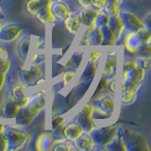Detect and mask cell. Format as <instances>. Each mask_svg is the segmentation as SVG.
<instances>
[{"label": "cell", "mask_w": 151, "mask_h": 151, "mask_svg": "<svg viewBox=\"0 0 151 151\" xmlns=\"http://www.w3.org/2000/svg\"><path fill=\"white\" fill-rule=\"evenodd\" d=\"M101 63V61H100ZM100 63H86L81 74L79 76L78 83H83L91 87L100 68Z\"/></svg>", "instance_id": "cell-11"}, {"label": "cell", "mask_w": 151, "mask_h": 151, "mask_svg": "<svg viewBox=\"0 0 151 151\" xmlns=\"http://www.w3.org/2000/svg\"><path fill=\"white\" fill-rule=\"evenodd\" d=\"M0 13H2V2L0 0Z\"/></svg>", "instance_id": "cell-53"}, {"label": "cell", "mask_w": 151, "mask_h": 151, "mask_svg": "<svg viewBox=\"0 0 151 151\" xmlns=\"http://www.w3.org/2000/svg\"><path fill=\"white\" fill-rule=\"evenodd\" d=\"M14 119H15V125L26 127L30 126L31 123L34 121V119H32V118L27 114L25 109H20L16 116L14 117Z\"/></svg>", "instance_id": "cell-26"}, {"label": "cell", "mask_w": 151, "mask_h": 151, "mask_svg": "<svg viewBox=\"0 0 151 151\" xmlns=\"http://www.w3.org/2000/svg\"><path fill=\"white\" fill-rule=\"evenodd\" d=\"M78 8H88L93 6V0H76Z\"/></svg>", "instance_id": "cell-44"}, {"label": "cell", "mask_w": 151, "mask_h": 151, "mask_svg": "<svg viewBox=\"0 0 151 151\" xmlns=\"http://www.w3.org/2000/svg\"><path fill=\"white\" fill-rule=\"evenodd\" d=\"M24 25L17 22H5L0 29V42L9 44L16 41L22 35Z\"/></svg>", "instance_id": "cell-4"}, {"label": "cell", "mask_w": 151, "mask_h": 151, "mask_svg": "<svg viewBox=\"0 0 151 151\" xmlns=\"http://www.w3.org/2000/svg\"><path fill=\"white\" fill-rule=\"evenodd\" d=\"M34 17L41 24H42V25H45V26L54 25L55 23H57L56 19L53 15V12L51 11V7L44 6L36 13V15Z\"/></svg>", "instance_id": "cell-21"}, {"label": "cell", "mask_w": 151, "mask_h": 151, "mask_svg": "<svg viewBox=\"0 0 151 151\" xmlns=\"http://www.w3.org/2000/svg\"><path fill=\"white\" fill-rule=\"evenodd\" d=\"M7 78H8V75L0 72V91H1V90H2L5 86H6Z\"/></svg>", "instance_id": "cell-46"}, {"label": "cell", "mask_w": 151, "mask_h": 151, "mask_svg": "<svg viewBox=\"0 0 151 151\" xmlns=\"http://www.w3.org/2000/svg\"><path fill=\"white\" fill-rule=\"evenodd\" d=\"M78 69H76L74 67H68L65 68L64 71L61 74V84H63V88L67 87L70 84V82L74 79V78L78 74Z\"/></svg>", "instance_id": "cell-28"}, {"label": "cell", "mask_w": 151, "mask_h": 151, "mask_svg": "<svg viewBox=\"0 0 151 151\" xmlns=\"http://www.w3.org/2000/svg\"><path fill=\"white\" fill-rule=\"evenodd\" d=\"M46 107H47V96L46 93H44L41 96L33 99L25 108V110L32 119H36L37 117L40 116V114L42 111H45Z\"/></svg>", "instance_id": "cell-12"}, {"label": "cell", "mask_w": 151, "mask_h": 151, "mask_svg": "<svg viewBox=\"0 0 151 151\" xmlns=\"http://www.w3.org/2000/svg\"><path fill=\"white\" fill-rule=\"evenodd\" d=\"M91 101L94 108L98 109L106 113H111L114 114L117 107V98L116 94H112L109 92H106L99 96H96L94 98L89 99Z\"/></svg>", "instance_id": "cell-5"}, {"label": "cell", "mask_w": 151, "mask_h": 151, "mask_svg": "<svg viewBox=\"0 0 151 151\" xmlns=\"http://www.w3.org/2000/svg\"><path fill=\"white\" fill-rule=\"evenodd\" d=\"M51 150H53V151H76L75 146L72 142L67 141L66 139L54 142V145L52 146Z\"/></svg>", "instance_id": "cell-30"}, {"label": "cell", "mask_w": 151, "mask_h": 151, "mask_svg": "<svg viewBox=\"0 0 151 151\" xmlns=\"http://www.w3.org/2000/svg\"><path fill=\"white\" fill-rule=\"evenodd\" d=\"M121 6H116V5H109V4H105L104 6V9L110 14V15H113V16H118L120 15V12H121Z\"/></svg>", "instance_id": "cell-40"}, {"label": "cell", "mask_w": 151, "mask_h": 151, "mask_svg": "<svg viewBox=\"0 0 151 151\" xmlns=\"http://www.w3.org/2000/svg\"><path fill=\"white\" fill-rule=\"evenodd\" d=\"M86 52H87V49L78 47V48L72 54V56L70 57L68 63H66V65L64 66V69L68 68V67H74V68L78 70L82 64V61L84 60Z\"/></svg>", "instance_id": "cell-22"}, {"label": "cell", "mask_w": 151, "mask_h": 151, "mask_svg": "<svg viewBox=\"0 0 151 151\" xmlns=\"http://www.w3.org/2000/svg\"><path fill=\"white\" fill-rule=\"evenodd\" d=\"M138 93L139 92L133 88L124 87L120 90V93L118 94V99L123 106H130L136 101L137 97H138Z\"/></svg>", "instance_id": "cell-19"}, {"label": "cell", "mask_w": 151, "mask_h": 151, "mask_svg": "<svg viewBox=\"0 0 151 151\" xmlns=\"http://www.w3.org/2000/svg\"><path fill=\"white\" fill-rule=\"evenodd\" d=\"M0 54H7V49L1 42H0Z\"/></svg>", "instance_id": "cell-50"}, {"label": "cell", "mask_w": 151, "mask_h": 151, "mask_svg": "<svg viewBox=\"0 0 151 151\" xmlns=\"http://www.w3.org/2000/svg\"><path fill=\"white\" fill-rule=\"evenodd\" d=\"M104 49L101 47H93L86 52L85 60L86 63H100L103 58Z\"/></svg>", "instance_id": "cell-25"}, {"label": "cell", "mask_w": 151, "mask_h": 151, "mask_svg": "<svg viewBox=\"0 0 151 151\" xmlns=\"http://www.w3.org/2000/svg\"><path fill=\"white\" fill-rule=\"evenodd\" d=\"M41 1L45 7H51L52 4H53V0H41Z\"/></svg>", "instance_id": "cell-49"}, {"label": "cell", "mask_w": 151, "mask_h": 151, "mask_svg": "<svg viewBox=\"0 0 151 151\" xmlns=\"http://www.w3.org/2000/svg\"><path fill=\"white\" fill-rule=\"evenodd\" d=\"M0 151H9V143L5 129L0 132Z\"/></svg>", "instance_id": "cell-42"}, {"label": "cell", "mask_w": 151, "mask_h": 151, "mask_svg": "<svg viewBox=\"0 0 151 151\" xmlns=\"http://www.w3.org/2000/svg\"><path fill=\"white\" fill-rule=\"evenodd\" d=\"M117 126L118 124H112L109 126L97 127L90 133L96 144L94 150H104V146L107 145L115 137Z\"/></svg>", "instance_id": "cell-3"}, {"label": "cell", "mask_w": 151, "mask_h": 151, "mask_svg": "<svg viewBox=\"0 0 151 151\" xmlns=\"http://www.w3.org/2000/svg\"><path fill=\"white\" fill-rule=\"evenodd\" d=\"M150 17H151V13L149 12L148 14H146V15L144 17L143 21H144V24H145V28H147V29L151 30V25H150Z\"/></svg>", "instance_id": "cell-47"}, {"label": "cell", "mask_w": 151, "mask_h": 151, "mask_svg": "<svg viewBox=\"0 0 151 151\" xmlns=\"http://www.w3.org/2000/svg\"><path fill=\"white\" fill-rule=\"evenodd\" d=\"M78 9H72V11L70 12L68 16L61 22L64 29L68 32L69 35L73 37L78 36L80 30V27H81V24H80L79 17H78Z\"/></svg>", "instance_id": "cell-10"}, {"label": "cell", "mask_w": 151, "mask_h": 151, "mask_svg": "<svg viewBox=\"0 0 151 151\" xmlns=\"http://www.w3.org/2000/svg\"><path fill=\"white\" fill-rule=\"evenodd\" d=\"M73 145L76 151H92L96 148L93 137L88 132H82V134L73 142Z\"/></svg>", "instance_id": "cell-17"}, {"label": "cell", "mask_w": 151, "mask_h": 151, "mask_svg": "<svg viewBox=\"0 0 151 151\" xmlns=\"http://www.w3.org/2000/svg\"><path fill=\"white\" fill-rule=\"evenodd\" d=\"M122 135L126 143L127 151H145L150 150L145 137L130 129L123 127Z\"/></svg>", "instance_id": "cell-2"}, {"label": "cell", "mask_w": 151, "mask_h": 151, "mask_svg": "<svg viewBox=\"0 0 151 151\" xmlns=\"http://www.w3.org/2000/svg\"><path fill=\"white\" fill-rule=\"evenodd\" d=\"M92 115H93L92 113L78 109V111L73 114L72 119L75 120L80 127H81V129L84 132L91 133L93 129H96L98 127L96 121H94L93 119Z\"/></svg>", "instance_id": "cell-8"}, {"label": "cell", "mask_w": 151, "mask_h": 151, "mask_svg": "<svg viewBox=\"0 0 151 151\" xmlns=\"http://www.w3.org/2000/svg\"><path fill=\"white\" fill-rule=\"evenodd\" d=\"M12 67V60L9 58L8 54H5V56L0 57V72L8 75Z\"/></svg>", "instance_id": "cell-33"}, {"label": "cell", "mask_w": 151, "mask_h": 151, "mask_svg": "<svg viewBox=\"0 0 151 151\" xmlns=\"http://www.w3.org/2000/svg\"><path fill=\"white\" fill-rule=\"evenodd\" d=\"M135 55L144 56V57H151V42L148 44H143L139 48L138 52Z\"/></svg>", "instance_id": "cell-41"}, {"label": "cell", "mask_w": 151, "mask_h": 151, "mask_svg": "<svg viewBox=\"0 0 151 151\" xmlns=\"http://www.w3.org/2000/svg\"><path fill=\"white\" fill-rule=\"evenodd\" d=\"M31 46H32V38L30 36L25 35L19 40L16 50H17L18 56L20 57L21 60H27Z\"/></svg>", "instance_id": "cell-20"}, {"label": "cell", "mask_w": 151, "mask_h": 151, "mask_svg": "<svg viewBox=\"0 0 151 151\" xmlns=\"http://www.w3.org/2000/svg\"><path fill=\"white\" fill-rule=\"evenodd\" d=\"M103 31L100 26H96L93 27L90 33V42L91 47H101L103 45Z\"/></svg>", "instance_id": "cell-24"}, {"label": "cell", "mask_w": 151, "mask_h": 151, "mask_svg": "<svg viewBox=\"0 0 151 151\" xmlns=\"http://www.w3.org/2000/svg\"><path fill=\"white\" fill-rule=\"evenodd\" d=\"M138 67L137 61L134 55H129L125 53L123 56V61H122V70L126 71H132Z\"/></svg>", "instance_id": "cell-29"}, {"label": "cell", "mask_w": 151, "mask_h": 151, "mask_svg": "<svg viewBox=\"0 0 151 151\" xmlns=\"http://www.w3.org/2000/svg\"><path fill=\"white\" fill-rule=\"evenodd\" d=\"M135 59L137 61L138 66L145 68L146 71H148L151 68V57H144V56H139V55H134Z\"/></svg>", "instance_id": "cell-36"}, {"label": "cell", "mask_w": 151, "mask_h": 151, "mask_svg": "<svg viewBox=\"0 0 151 151\" xmlns=\"http://www.w3.org/2000/svg\"><path fill=\"white\" fill-rule=\"evenodd\" d=\"M120 17L122 19V22L124 24V27L126 28V31H133L138 32L142 29L145 28L143 19H141L135 13L131 12L129 11H127L125 9H121Z\"/></svg>", "instance_id": "cell-6"}, {"label": "cell", "mask_w": 151, "mask_h": 151, "mask_svg": "<svg viewBox=\"0 0 151 151\" xmlns=\"http://www.w3.org/2000/svg\"><path fill=\"white\" fill-rule=\"evenodd\" d=\"M66 120H67V119H66L64 112L55 113L54 115H52L51 119L49 121V129L52 130V129H54L55 127H57L64 125Z\"/></svg>", "instance_id": "cell-31"}, {"label": "cell", "mask_w": 151, "mask_h": 151, "mask_svg": "<svg viewBox=\"0 0 151 151\" xmlns=\"http://www.w3.org/2000/svg\"><path fill=\"white\" fill-rule=\"evenodd\" d=\"M4 129H5V125L1 124V125H0V132H1V131H3Z\"/></svg>", "instance_id": "cell-51"}, {"label": "cell", "mask_w": 151, "mask_h": 151, "mask_svg": "<svg viewBox=\"0 0 151 151\" xmlns=\"http://www.w3.org/2000/svg\"><path fill=\"white\" fill-rule=\"evenodd\" d=\"M19 79L23 83H25L28 88L36 87V80L37 78L34 77L30 70L28 68H21L19 70Z\"/></svg>", "instance_id": "cell-23"}, {"label": "cell", "mask_w": 151, "mask_h": 151, "mask_svg": "<svg viewBox=\"0 0 151 151\" xmlns=\"http://www.w3.org/2000/svg\"><path fill=\"white\" fill-rule=\"evenodd\" d=\"M57 1H61V0H53V2H57Z\"/></svg>", "instance_id": "cell-54"}, {"label": "cell", "mask_w": 151, "mask_h": 151, "mask_svg": "<svg viewBox=\"0 0 151 151\" xmlns=\"http://www.w3.org/2000/svg\"><path fill=\"white\" fill-rule=\"evenodd\" d=\"M143 45V41L139 32L126 31L122 40V45L124 47L125 53L135 55Z\"/></svg>", "instance_id": "cell-7"}, {"label": "cell", "mask_w": 151, "mask_h": 151, "mask_svg": "<svg viewBox=\"0 0 151 151\" xmlns=\"http://www.w3.org/2000/svg\"><path fill=\"white\" fill-rule=\"evenodd\" d=\"M98 12V9L93 6L88 8H79L78 9V13L81 26L85 27H96Z\"/></svg>", "instance_id": "cell-9"}, {"label": "cell", "mask_w": 151, "mask_h": 151, "mask_svg": "<svg viewBox=\"0 0 151 151\" xmlns=\"http://www.w3.org/2000/svg\"><path fill=\"white\" fill-rule=\"evenodd\" d=\"M82 132H84L77 122L73 120L72 118L69 120H66L65 124L63 125V134L64 138L70 141V142H75L78 137L82 134Z\"/></svg>", "instance_id": "cell-15"}, {"label": "cell", "mask_w": 151, "mask_h": 151, "mask_svg": "<svg viewBox=\"0 0 151 151\" xmlns=\"http://www.w3.org/2000/svg\"><path fill=\"white\" fill-rule=\"evenodd\" d=\"M105 6V0H93V7L96 9H102Z\"/></svg>", "instance_id": "cell-45"}, {"label": "cell", "mask_w": 151, "mask_h": 151, "mask_svg": "<svg viewBox=\"0 0 151 151\" xmlns=\"http://www.w3.org/2000/svg\"><path fill=\"white\" fill-rule=\"evenodd\" d=\"M32 45L34 51H45L47 47L46 40L44 37H38L35 40V42L32 44Z\"/></svg>", "instance_id": "cell-38"}, {"label": "cell", "mask_w": 151, "mask_h": 151, "mask_svg": "<svg viewBox=\"0 0 151 151\" xmlns=\"http://www.w3.org/2000/svg\"><path fill=\"white\" fill-rule=\"evenodd\" d=\"M1 15H2V13H0V29H1V27H2V24H3V20L1 19Z\"/></svg>", "instance_id": "cell-52"}, {"label": "cell", "mask_w": 151, "mask_h": 151, "mask_svg": "<svg viewBox=\"0 0 151 151\" xmlns=\"http://www.w3.org/2000/svg\"><path fill=\"white\" fill-rule=\"evenodd\" d=\"M111 15L109 14L105 9H99L97 19H96V26H108L110 22Z\"/></svg>", "instance_id": "cell-34"}, {"label": "cell", "mask_w": 151, "mask_h": 151, "mask_svg": "<svg viewBox=\"0 0 151 151\" xmlns=\"http://www.w3.org/2000/svg\"><path fill=\"white\" fill-rule=\"evenodd\" d=\"M44 7V4L41 0H27L25 4V11L27 14L35 16L36 13Z\"/></svg>", "instance_id": "cell-27"}, {"label": "cell", "mask_w": 151, "mask_h": 151, "mask_svg": "<svg viewBox=\"0 0 151 151\" xmlns=\"http://www.w3.org/2000/svg\"><path fill=\"white\" fill-rule=\"evenodd\" d=\"M117 76L116 77H113L110 78L109 80V84H108V92L111 93L112 94H117L116 93V84H117Z\"/></svg>", "instance_id": "cell-43"}, {"label": "cell", "mask_w": 151, "mask_h": 151, "mask_svg": "<svg viewBox=\"0 0 151 151\" xmlns=\"http://www.w3.org/2000/svg\"><path fill=\"white\" fill-rule=\"evenodd\" d=\"M124 0H105V4L109 5H116V6H123Z\"/></svg>", "instance_id": "cell-48"}, {"label": "cell", "mask_w": 151, "mask_h": 151, "mask_svg": "<svg viewBox=\"0 0 151 151\" xmlns=\"http://www.w3.org/2000/svg\"><path fill=\"white\" fill-rule=\"evenodd\" d=\"M114 114H111V113H106L100 110H98V109L94 108V111H93V119L94 121H106V120H110L113 117Z\"/></svg>", "instance_id": "cell-35"}, {"label": "cell", "mask_w": 151, "mask_h": 151, "mask_svg": "<svg viewBox=\"0 0 151 151\" xmlns=\"http://www.w3.org/2000/svg\"><path fill=\"white\" fill-rule=\"evenodd\" d=\"M27 68L30 70V72L34 75V77L38 79V78H45V70L42 68V65H36V64H32L29 63L27 66Z\"/></svg>", "instance_id": "cell-37"}, {"label": "cell", "mask_w": 151, "mask_h": 151, "mask_svg": "<svg viewBox=\"0 0 151 151\" xmlns=\"http://www.w3.org/2000/svg\"><path fill=\"white\" fill-rule=\"evenodd\" d=\"M9 151H15L25 148L32 141V133L26 127L18 125H5Z\"/></svg>", "instance_id": "cell-1"}, {"label": "cell", "mask_w": 151, "mask_h": 151, "mask_svg": "<svg viewBox=\"0 0 151 151\" xmlns=\"http://www.w3.org/2000/svg\"><path fill=\"white\" fill-rule=\"evenodd\" d=\"M123 126L118 125L116 129V135L110 143L104 146V150H111V151H127L126 143L122 135Z\"/></svg>", "instance_id": "cell-18"}, {"label": "cell", "mask_w": 151, "mask_h": 151, "mask_svg": "<svg viewBox=\"0 0 151 151\" xmlns=\"http://www.w3.org/2000/svg\"><path fill=\"white\" fill-rule=\"evenodd\" d=\"M46 60H47V56L46 53H45L44 51H34L31 55L30 63L44 66Z\"/></svg>", "instance_id": "cell-32"}, {"label": "cell", "mask_w": 151, "mask_h": 151, "mask_svg": "<svg viewBox=\"0 0 151 151\" xmlns=\"http://www.w3.org/2000/svg\"><path fill=\"white\" fill-rule=\"evenodd\" d=\"M34 149L38 151H49L54 145V140L52 138L50 131L42 132L37 135L33 142Z\"/></svg>", "instance_id": "cell-16"}, {"label": "cell", "mask_w": 151, "mask_h": 151, "mask_svg": "<svg viewBox=\"0 0 151 151\" xmlns=\"http://www.w3.org/2000/svg\"><path fill=\"white\" fill-rule=\"evenodd\" d=\"M51 11L53 12L56 21L58 23H61L72 11V7L66 0H61V1L53 2L51 6Z\"/></svg>", "instance_id": "cell-14"}, {"label": "cell", "mask_w": 151, "mask_h": 151, "mask_svg": "<svg viewBox=\"0 0 151 151\" xmlns=\"http://www.w3.org/2000/svg\"><path fill=\"white\" fill-rule=\"evenodd\" d=\"M20 109L21 108L19 107L18 102L14 100L12 94L7 92L1 107V116L3 118H6V119H13Z\"/></svg>", "instance_id": "cell-13"}, {"label": "cell", "mask_w": 151, "mask_h": 151, "mask_svg": "<svg viewBox=\"0 0 151 151\" xmlns=\"http://www.w3.org/2000/svg\"><path fill=\"white\" fill-rule=\"evenodd\" d=\"M50 133L52 138H53L54 142L56 141H60V140H64V134H63V125L55 127L54 129L50 130Z\"/></svg>", "instance_id": "cell-39"}]
</instances>
